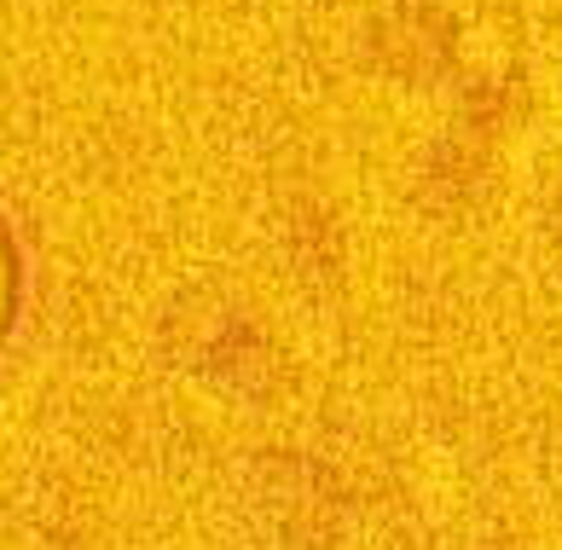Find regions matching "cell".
Instances as JSON below:
<instances>
[{
	"mask_svg": "<svg viewBox=\"0 0 562 550\" xmlns=\"http://www.w3.org/2000/svg\"><path fill=\"white\" fill-rule=\"evenodd\" d=\"M12 319H18V249H12V232L0 226V348L12 336Z\"/></svg>",
	"mask_w": 562,
	"mask_h": 550,
	"instance_id": "1",
	"label": "cell"
}]
</instances>
